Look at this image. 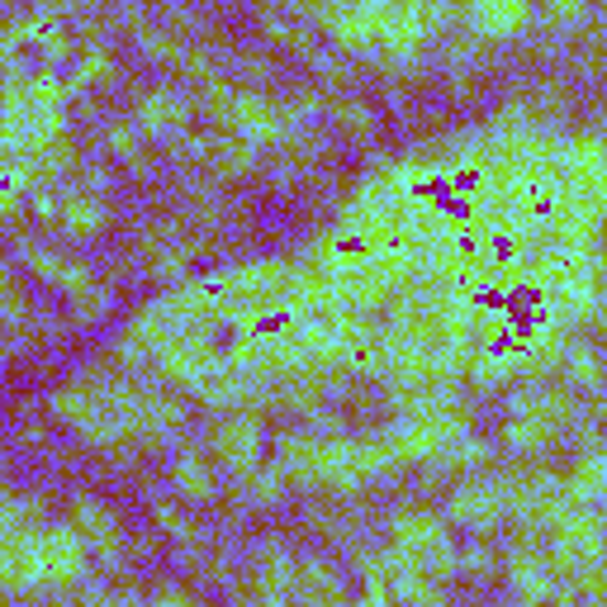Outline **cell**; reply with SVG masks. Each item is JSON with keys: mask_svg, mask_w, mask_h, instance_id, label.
Returning <instances> with one entry per match:
<instances>
[{"mask_svg": "<svg viewBox=\"0 0 607 607\" xmlns=\"http://www.w3.org/2000/svg\"><path fill=\"white\" fill-rule=\"evenodd\" d=\"M257 594L266 603H290L295 598V584H299V561L280 541H266L262 555H257Z\"/></svg>", "mask_w": 607, "mask_h": 607, "instance_id": "7", "label": "cell"}, {"mask_svg": "<svg viewBox=\"0 0 607 607\" xmlns=\"http://www.w3.org/2000/svg\"><path fill=\"white\" fill-rule=\"evenodd\" d=\"M546 10H551V20L569 24V20H579V14L588 10V0H546Z\"/></svg>", "mask_w": 607, "mask_h": 607, "instance_id": "22", "label": "cell"}, {"mask_svg": "<svg viewBox=\"0 0 607 607\" xmlns=\"http://www.w3.org/2000/svg\"><path fill=\"white\" fill-rule=\"evenodd\" d=\"M105 142L115 148V157H124L129 167H142V148H138V134L129 129V124H115V129L105 134Z\"/></svg>", "mask_w": 607, "mask_h": 607, "instance_id": "21", "label": "cell"}, {"mask_svg": "<svg viewBox=\"0 0 607 607\" xmlns=\"http://www.w3.org/2000/svg\"><path fill=\"white\" fill-rule=\"evenodd\" d=\"M157 522H162L167 532H171L175 541H181V546H200V541H204V536H200V526H195V522H185L171 503H157Z\"/></svg>", "mask_w": 607, "mask_h": 607, "instance_id": "19", "label": "cell"}, {"mask_svg": "<svg viewBox=\"0 0 607 607\" xmlns=\"http://www.w3.org/2000/svg\"><path fill=\"white\" fill-rule=\"evenodd\" d=\"M332 115H338L342 129H347V134H356V138H371V129H375L371 109H365L361 100H338V105H332Z\"/></svg>", "mask_w": 607, "mask_h": 607, "instance_id": "18", "label": "cell"}, {"mask_svg": "<svg viewBox=\"0 0 607 607\" xmlns=\"http://www.w3.org/2000/svg\"><path fill=\"white\" fill-rule=\"evenodd\" d=\"M460 20L475 39L508 43L532 24V0H460Z\"/></svg>", "mask_w": 607, "mask_h": 607, "instance_id": "3", "label": "cell"}, {"mask_svg": "<svg viewBox=\"0 0 607 607\" xmlns=\"http://www.w3.org/2000/svg\"><path fill=\"white\" fill-rule=\"evenodd\" d=\"M518 503V479H484V484H460L446 503V522L470 526V532H484L499 518L513 513Z\"/></svg>", "mask_w": 607, "mask_h": 607, "instance_id": "1", "label": "cell"}, {"mask_svg": "<svg viewBox=\"0 0 607 607\" xmlns=\"http://www.w3.org/2000/svg\"><path fill=\"white\" fill-rule=\"evenodd\" d=\"M185 124H190V100L181 90L157 86V90H148L138 100V129H148L152 138L175 134V129H185Z\"/></svg>", "mask_w": 607, "mask_h": 607, "instance_id": "8", "label": "cell"}, {"mask_svg": "<svg viewBox=\"0 0 607 607\" xmlns=\"http://www.w3.org/2000/svg\"><path fill=\"white\" fill-rule=\"evenodd\" d=\"M210 446L228 475H252L262 466V423L247 418V413H233L210 433Z\"/></svg>", "mask_w": 607, "mask_h": 607, "instance_id": "4", "label": "cell"}, {"mask_svg": "<svg viewBox=\"0 0 607 607\" xmlns=\"http://www.w3.org/2000/svg\"><path fill=\"white\" fill-rule=\"evenodd\" d=\"M190 594H181V588H162V594H157V603H185Z\"/></svg>", "mask_w": 607, "mask_h": 607, "instance_id": "23", "label": "cell"}, {"mask_svg": "<svg viewBox=\"0 0 607 607\" xmlns=\"http://www.w3.org/2000/svg\"><path fill=\"white\" fill-rule=\"evenodd\" d=\"M243 479H247V503L252 508H270V503L285 499V479H290V475H285L280 466H257Z\"/></svg>", "mask_w": 607, "mask_h": 607, "instance_id": "15", "label": "cell"}, {"mask_svg": "<svg viewBox=\"0 0 607 607\" xmlns=\"http://www.w3.org/2000/svg\"><path fill=\"white\" fill-rule=\"evenodd\" d=\"M551 437H555V427L522 418V413H508V423H503V446H513V451H541Z\"/></svg>", "mask_w": 607, "mask_h": 607, "instance_id": "14", "label": "cell"}, {"mask_svg": "<svg viewBox=\"0 0 607 607\" xmlns=\"http://www.w3.org/2000/svg\"><path fill=\"white\" fill-rule=\"evenodd\" d=\"M295 598L303 603H342L347 598V588L338 579V569H332L328 561H299V584H295Z\"/></svg>", "mask_w": 607, "mask_h": 607, "instance_id": "10", "label": "cell"}, {"mask_svg": "<svg viewBox=\"0 0 607 607\" xmlns=\"http://www.w3.org/2000/svg\"><path fill=\"white\" fill-rule=\"evenodd\" d=\"M24 262L39 270V276L47 280V285H57L62 295H86L90 290V270L82 266V262H72V257H57V252H47V247H39V243H24Z\"/></svg>", "mask_w": 607, "mask_h": 607, "instance_id": "9", "label": "cell"}, {"mask_svg": "<svg viewBox=\"0 0 607 607\" xmlns=\"http://www.w3.org/2000/svg\"><path fill=\"white\" fill-rule=\"evenodd\" d=\"M62 228H67L72 237H90L105 228V200L100 195H67L62 200Z\"/></svg>", "mask_w": 607, "mask_h": 607, "instance_id": "12", "label": "cell"}, {"mask_svg": "<svg viewBox=\"0 0 607 607\" xmlns=\"http://www.w3.org/2000/svg\"><path fill=\"white\" fill-rule=\"evenodd\" d=\"M561 371L574 390H598L603 385V356L594 347H584V342H569L565 347V356H561Z\"/></svg>", "mask_w": 607, "mask_h": 607, "instance_id": "13", "label": "cell"}, {"mask_svg": "<svg viewBox=\"0 0 607 607\" xmlns=\"http://www.w3.org/2000/svg\"><path fill=\"white\" fill-rule=\"evenodd\" d=\"M598 423L607 427V398H603V404H598Z\"/></svg>", "mask_w": 607, "mask_h": 607, "instance_id": "24", "label": "cell"}, {"mask_svg": "<svg viewBox=\"0 0 607 607\" xmlns=\"http://www.w3.org/2000/svg\"><path fill=\"white\" fill-rule=\"evenodd\" d=\"M262 29H266V39H276L280 47H290V53H299V57H313V53H318V47H313L309 39H303L295 24L276 20V14H266V20H262Z\"/></svg>", "mask_w": 607, "mask_h": 607, "instance_id": "17", "label": "cell"}, {"mask_svg": "<svg viewBox=\"0 0 607 607\" xmlns=\"http://www.w3.org/2000/svg\"><path fill=\"white\" fill-rule=\"evenodd\" d=\"M214 152H219V167L228 171V175H247V171H257V167H262V152H257V142H247V138L214 142Z\"/></svg>", "mask_w": 607, "mask_h": 607, "instance_id": "16", "label": "cell"}, {"mask_svg": "<svg viewBox=\"0 0 607 607\" xmlns=\"http://www.w3.org/2000/svg\"><path fill=\"white\" fill-rule=\"evenodd\" d=\"M460 574H470V579H489V574H493L489 541H470V546L460 551Z\"/></svg>", "mask_w": 607, "mask_h": 607, "instance_id": "20", "label": "cell"}, {"mask_svg": "<svg viewBox=\"0 0 607 607\" xmlns=\"http://www.w3.org/2000/svg\"><path fill=\"white\" fill-rule=\"evenodd\" d=\"M503 574H508V584H513V594L518 598H555L561 588H555V565H551V555H541L536 546H518L513 555L503 561Z\"/></svg>", "mask_w": 607, "mask_h": 607, "instance_id": "6", "label": "cell"}, {"mask_svg": "<svg viewBox=\"0 0 607 607\" xmlns=\"http://www.w3.org/2000/svg\"><path fill=\"white\" fill-rule=\"evenodd\" d=\"M171 484H175V493H181L185 503H210V499H214V475H210V466H204V456H200V451L175 456V466H171Z\"/></svg>", "mask_w": 607, "mask_h": 607, "instance_id": "11", "label": "cell"}, {"mask_svg": "<svg viewBox=\"0 0 607 607\" xmlns=\"http://www.w3.org/2000/svg\"><path fill=\"white\" fill-rule=\"evenodd\" d=\"M228 129L237 138L257 142V148H276V142L290 138L299 124L290 109H280L276 100H266V95H252V90H237L233 95V109H228Z\"/></svg>", "mask_w": 607, "mask_h": 607, "instance_id": "2", "label": "cell"}, {"mask_svg": "<svg viewBox=\"0 0 607 607\" xmlns=\"http://www.w3.org/2000/svg\"><path fill=\"white\" fill-rule=\"evenodd\" d=\"M72 522L82 526V536L90 541V551L100 555V565H105V569H119V561H124V532H119V518L109 513L105 503H95L90 493H76V503H72Z\"/></svg>", "mask_w": 607, "mask_h": 607, "instance_id": "5", "label": "cell"}]
</instances>
